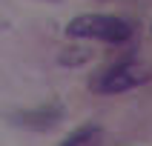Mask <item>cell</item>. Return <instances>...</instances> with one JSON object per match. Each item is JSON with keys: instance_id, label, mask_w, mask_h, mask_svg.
Wrapping results in <instances>:
<instances>
[{"instance_id": "1", "label": "cell", "mask_w": 152, "mask_h": 146, "mask_svg": "<svg viewBox=\"0 0 152 146\" xmlns=\"http://www.w3.org/2000/svg\"><path fill=\"white\" fill-rule=\"evenodd\" d=\"M66 34L75 40H103V43H124L132 34V26L112 15H80L66 26Z\"/></svg>"}, {"instance_id": "2", "label": "cell", "mask_w": 152, "mask_h": 146, "mask_svg": "<svg viewBox=\"0 0 152 146\" xmlns=\"http://www.w3.org/2000/svg\"><path fill=\"white\" fill-rule=\"evenodd\" d=\"M152 80V69L144 63H118V66L106 69L101 77L92 80V89L98 94H121L129 89H138Z\"/></svg>"}, {"instance_id": "3", "label": "cell", "mask_w": 152, "mask_h": 146, "mask_svg": "<svg viewBox=\"0 0 152 146\" xmlns=\"http://www.w3.org/2000/svg\"><path fill=\"white\" fill-rule=\"evenodd\" d=\"M60 118H63V109H60V106H46V109H40V112H29L26 118H20V123L34 126V129H52Z\"/></svg>"}, {"instance_id": "4", "label": "cell", "mask_w": 152, "mask_h": 146, "mask_svg": "<svg viewBox=\"0 0 152 146\" xmlns=\"http://www.w3.org/2000/svg\"><path fill=\"white\" fill-rule=\"evenodd\" d=\"M98 143H101V129L98 126H83L63 140V146H98Z\"/></svg>"}]
</instances>
